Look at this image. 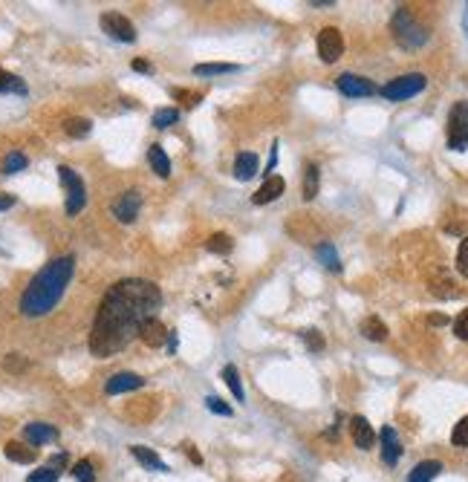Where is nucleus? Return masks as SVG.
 <instances>
[{"mask_svg":"<svg viewBox=\"0 0 468 482\" xmlns=\"http://www.w3.org/2000/svg\"><path fill=\"white\" fill-rule=\"evenodd\" d=\"M148 162H150V168H154V173L159 179H168L171 176V159L162 150V145H150L148 147Z\"/></svg>","mask_w":468,"mask_h":482,"instance_id":"obj_17","label":"nucleus"},{"mask_svg":"<svg viewBox=\"0 0 468 482\" xmlns=\"http://www.w3.org/2000/svg\"><path fill=\"white\" fill-rule=\"evenodd\" d=\"M457 272L468 280V237H463L460 249H457Z\"/></svg>","mask_w":468,"mask_h":482,"instance_id":"obj_36","label":"nucleus"},{"mask_svg":"<svg viewBox=\"0 0 468 482\" xmlns=\"http://www.w3.org/2000/svg\"><path fill=\"white\" fill-rule=\"evenodd\" d=\"M301 338L307 341V347H309L312 352H321V350H324V335L318 333V329H304V333H301Z\"/></svg>","mask_w":468,"mask_h":482,"instance_id":"obj_35","label":"nucleus"},{"mask_svg":"<svg viewBox=\"0 0 468 482\" xmlns=\"http://www.w3.org/2000/svg\"><path fill=\"white\" fill-rule=\"evenodd\" d=\"M362 335L370 338V341H384L388 338V326H384L376 315H370V318L362 321Z\"/></svg>","mask_w":468,"mask_h":482,"instance_id":"obj_23","label":"nucleus"},{"mask_svg":"<svg viewBox=\"0 0 468 482\" xmlns=\"http://www.w3.org/2000/svg\"><path fill=\"white\" fill-rule=\"evenodd\" d=\"M425 84H428V78H425L422 73H408V75L393 78L390 84H384L379 93H382L388 101H405V99H414L417 93H422Z\"/></svg>","mask_w":468,"mask_h":482,"instance_id":"obj_4","label":"nucleus"},{"mask_svg":"<svg viewBox=\"0 0 468 482\" xmlns=\"http://www.w3.org/2000/svg\"><path fill=\"white\" fill-rule=\"evenodd\" d=\"M145 384L142 376H136V373H116V376H110L107 378V396H119V393H130V390H139Z\"/></svg>","mask_w":468,"mask_h":482,"instance_id":"obj_11","label":"nucleus"},{"mask_svg":"<svg viewBox=\"0 0 468 482\" xmlns=\"http://www.w3.org/2000/svg\"><path fill=\"white\" fill-rule=\"evenodd\" d=\"M12 205H15V197H12V194H0V211L12 208Z\"/></svg>","mask_w":468,"mask_h":482,"instance_id":"obj_43","label":"nucleus"},{"mask_svg":"<svg viewBox=\"0 0 468 482\" xmlns=\"http://www.w3.org/2000/svg\"><path fill=\"white\" fill-rule=\"evenodd\" d=\"M133 70H136V73H150L154 67H150L148 61H142V58H136V61H133Z\"/></svg>","mask_w":468,"mask_h":482,"instance_id":"obj_42","label":"nucleus"},{"mask_svg":"<svg viewBox=\"0 0 468 482\" xmlns=\"http://www.w3.org/2000/svg\"><path fill=\"white\" fill-rule=\"evenodd\" d=\"M58 468H52V465H44V468H38V471H32L30 477H26V482H58Z\"/></svg>","mask_w":468,"mask_h":482,"instance_id":"obj_32","label":"nucleus"},{"mask_svg":"<svg viewBox=\"0 0 468 482\" xmlns=\"http://www.w3.org/2000/svg\"><path fill=\"white\" fill-rule=\"evenodd\" d=\"M3 367L9 370V373H21V370L26 367V361H23V358H21L18 352H12V355L3 358Z\"/></svg>","mask_w":468,"mask_h":482,"instance_id":"obj_39","label":"nucleus"},{"mask_svg":"<svg viewBox=\"0 0 468 482\" xmlns=\"http://www.w3.org/2000/svg\"><path fill=\"white\" fill-rule=\"evenodd\" d=\"M139 338L148 344L150 350H159L165 341H168V329L162 326V321L159 318H148L145 324H142V329H139Z\"/></svg>","mask_w":468,"mask_h":482,"instance_id":"obj_13","label":"nucleus"},{"mask_svg":"<svg viewBox=\"0 0 468 482\" xmlns=\"http://www.w3.org/2000/svg\"><path fill=\"white\" fill-rule=\"evenodd\" d=\"M350 431H353V442H355V448L370 450V448L376 445V433H373V428H370V422H367L364 416H353Z\"/></svg>","mask_w":468,"mask_h":482,"instance_id":"obj_15","label":"nucleus"},{"mask_svg":"<svg viewBox=\"0 0 468 482\" xmlns=\"http://www.w3.org/2000/svg\"><path fill=\"white\" fill-rule=\"evenodd\" d=\"M220 73H237L234 64H197L194 75H220Z\"/></svg>","mask_w":468,"mask_h":482,"instance_id":"obj_31","label":"nucleus"},{"mask_svg":"<svg viewBox=\"0 0 468 482\" xmlns=\"http://www.w3.org/2000/svg\"><path fill=\"white\" fill-rule=\"evenodd\" d=\"M165 344H168V352H171V355H176V347H180V338H176V329H174V333H168V341H165Z\"/></svg>","mask_w":468,"mask_h":482,"instance_id":"obj_41","label":"nucleus"},{"mask_svg":"<svg viewBox=\"0 0 468 482\" xmlns=\"http://www.w3.org/2000/svg\"><path fill=\"white\" fill-rule=\"evenodd\" d=\"M139 208H142V194H139V191H125V194L113 202V217L119 219V223H136Z\"/></svg>","mask_w":468,"mask_h":482,"instance_id":"obj_10","label":"nucleus"},{"mask_svg":"<svg viewBox=\"0 0 468 482\" xmlns=\"http://www.w3.org/2000/svg\"><path fill=\"white\" fill-rule=\"evenodd\" d=\"M283 191H286V182H283L281 176H266V182L252 194V202H255V205L274 202V200H278V197L283 194Z\"/></svg>","mask_w":468,"mask_h":482,"instance_id":"obj_12","label":"nucleus"},{"mask_svg":"<svg viewBox=\"0 0 468 482\" xmlns=\"http://www.w3.org/2000/svg\"><path fill=\"white\" fill-rule=\"evenodd\" d=\"M318 55L324 64H336L344 55V38L336 26H324L318 32Z\"/></svg>","mask_w":468,"mask_h":482,"instance_id":"obj_8","label":"nucleus"},{"mask_svg":"<svg viewBox=\"0 0 468 482\" xmlns=\"http://www.w3.org/2000/svg\"><path fill=\"white\" fill-rule=\"evenodd\" d=\"M439 471H443V462L425 459V462H419L414 471L408 474V482H434V479L439 477Z\"/></svg>","mask_w":468,"mask_h":482,"instance_id":"obj_19","label":"nucleus"},{"mask_svg":"<svg viewBox=\"0 0 468 482\" xmlns=\"http://www.w3.org/2000/svg\"><path fill=\"white\" fill-rule=\"evenodd\" d=\"M205 249L214 252V254H229L234 249V240L229 237V234H211L209 243H205Z\"/></svg>","mask_w":468,"mask_h":482,"instance_id":"obj_29","label":"nucleus"},{"mask_svg":"<svg viewBox=\"0 0 468 482\" xmlns=\"http://www.w3.org/2000/svg\"><path fill=\"white\" fill-rule=\"evenodd\" d=\"M26 165H30V159H26L21 150H12V154H6V159H3L0 168H3V173H18V171L26 168Z\"/></svg>","mask_w":468,"mask_h":482,"instance_id":"obj_30","label":"nucleus"},{"mask_svg":"<svg viewBox=\"0 0 468 482\" xmlns=\"http://www.w3.org/2000/svg\"><path fill=\"white\" fill-rule=\"evenodd\" d=\"M205 407H209L211 413H217V416H231V407L223 402V398H217V396L205 398Z\"/></svg>","mask_w":468,"mask_h":482,"instance_id":"obj_37","label":"nucleus"},{"mask_svg":"<svg viewBox=\"0 0 468 482\" xmlns=\"http://www.w3.org/2000/svg\"><path fill=\"white\" fill-rule=\"evenodd\" d=\"M171 95H174V99H185V104H197L200 101L197 93H188V90H180V87H174Z\"/></svg>","mask_w":468,"mask_h":482,"instance_id":"obj_40","label":"nucleus"},{"mask_svg":"<svg viewBox=\"0 0 468 482\" xmlns=\"http://www.w3.org/2000/svg\"><path fill=\"white\" fill-rule=\"evenodd\" d=\"M90 130H93V121L90 119H67L64 121V133L73 136V139H84Z\"/></svg>","mask_w":468,"mask_h":482,"instance_id":"obj_26","label":"nucleus"},{"mask_svg":"<svg viewBox=\"0 0 468 482\" xmlns=\"http://www.w3.org/2000/svg\"><path fill=\"white\" fill-rule=\"evenodd\" d=\"M176 121H180V110H176V107H162V110L154 113V128H159V130L176 125Z\"/></svg>","mask_w":468,"mask_h":482,"instance_id":"obj_27","label":"nucleus"},{"mask_svg":"<svg viewBox=\"0 0 468 482\" xmlns=\"http://www.w3.org/2000/svg\"><path fill=\"white\" fill-rule=\"evenodd\" d=\"M318 182H321L318 165H307V171H304V200H315V194H318Z\"/></svg>","mask_w":468,"mask_h":482,"instance_id":"obj_24","label":"nucleus"},{"mask_svg":"<svg viewBox=\"0 0 468 482\" xmlns=\"http://www.w3.org/2000/svg\"><path fill=\"white\" fill-rule=\"evenodd\" d=\"M451 442L457 448H468V416H463L457 424H454V433H451Z\"/></svg>","mask_w":468,"mask_h":482,"instance_id":"obj_34","label":"nucleus"},{"mask_svg":"<svg viewBox=\"0 0 468 482\" xmlns=\"http://www.w3.org/2000/svg\"><path fill=\"white\" fill-rule=\"evenodd\" d=\"M448 147L465 150L468 147V104H457L448 119Z\"/></svg>","mask_w":468,"mask_h":482,"instance_id":"obj_6","label":"nucleus"},{"mask_svg":"<svg viewBox=\"0 0 468 482\" xmlns=\"http://www.w3.org/2000/svg\"><path fill=\"white\" fill-rule=\"evenodd\" d=\"M3 453H6V459L21 462V465H32L38 459V450L30 448V445H23V442H6Z\"/></svg>","mask_w":468,"mask_h":482,"instance_id":"obj_18","label":"nucleus"},{"mask_svg":"<svg viewBox=\"0 0 468 482\" xmlns=\"http://www.w3.org/2000/svg\"><path fill=\"white\" fill-rule=\"evenodd\" d=\"M454 335H457L460 341H468V309H463L460 318L454 321Z\"/></svg>","mask_w":468,"mask_h":482,"instance_id":"obj_38","label":"nucleus"},{"mask_svg":"<svg viewBox=\"0 0 468 482\" xmlns=\"http://www.w3.org/2000/svg\"><path fill=\"white\" fill-rule=\"evenodd\" d=\"M185 450H188V457H191V462H194V465H202V457H200V453H197L194 448H191V445H185Z\"/></svg>","mask_w":468,"mask_h":482,"instance_id":"obj_44","label":"nucleus"},{"mask_svg":"<svg viewBox=\"0 0 468 482\" xmlns=\"http://www.w3.org/2000/svg\"><path fill=\"white\" fill-rule=\"evenodd\" d=\"M159 306L162 292L156 283L142 278H125L113 283L95 312L90 329V352L99 358L121 352L133 338H139V329L148 318H156Z\"/></svg>","mask_w":468,"mask_h":482,"instance_id":"obj_1","label":"nucleus"},{"mask_svg":"<svg viewBox=\"0 0 468 482\" xmlns=\"http://www.w3.org/2000/svg\"><path fill=\"white\" fill-rule=\"evenodd\" d=\"M434 326H445L448 324V318H445V315H431V318H428Z\"/></svg>","mask_w":468,"mask_h":482,"instance_id":"obj_45","label":"nucleus"},{"mask_svg":"<svg viewBox=\"0 0 468 482\" xmlns=\"http://www.w3.org/2000/svg\"><path fill=\"white\" fill-rule=\"evenodd\" d=\"M390 29H393V38L399 40V47H405V49H419L428 44V29L410 15L408 9H399L393 21H390Z\"/></svg>","mask_w":468,"mask_h":482,"instance_id":"obj_3","label":"nucleus"},{"mask_svg":"<svg viewBox=\"0 0 468 482\" xmlns=\"http://www.w3.org/2000/svg\"><path fill=\"white\" fill-rule=\"evenodd\" d=\"M223 378H226V384H229L231 396L237 398V402H243L246 393H243V384H240V373H237V367H234V364H226V367H223Z\"/></svg>","mask_w":468,"mask_h":482,"instance_id":"obj_25","label":"nucleus"},{"mask_svg":"<svg viewBox=\"0 0 468 482\" xmlns=\"http://www.w3.org/2000/svg\"><path fill=\"white\" fill-rule=\"evenodd\" d=\"M73 272H75V257L73 254L49 260V263L30 280V286L23 289L21 312L26 315V318H44V315H49L55 306H58V300L64 298L67 286H70V280H73Z\"/></svg>","mask_w":468,"mask_h":482,"instance_id":"obj_2","label":"nucleus"},{"mask_svg":"<svg viewBox=\"0 0 468 482\" xmlns=\"http://www.w3.org/2000/svg\"><path fill=\"white\" fill-rule=\"evenodd\" d=\"M58 176H61V185L67 188V214L75 217V214L87 205L84 179H81V176L70 168V165H61V168H58Z\"/></svg>","mask_w":468,"mask_h":482,"instance_id":"obj_5","label":"nucleus"},{"mask_svg":"<svg viewBox=\"0 0 468 482\" xmlns=\"http://www.w3.org/2000/svg\"><path fill=\"white\" fill-rule=\"evenodd\" d=\"M73 477L78 482H95V471H93V462L90 459H81L73 465Z\"/></svg>","mask_w":468,"mask_h":482,"instance_id":"obj_33","label":"nucleus"},{"mask_svg":"<svg viewBox=\"0 0 468 482\" xmlns=\"http://www.w3.org/2000/svg\"><path fill=\"white\" fill-rule=\"evenodd\" d=\"M130 453L136 457V462L145 465V468H150V471H168V465H165V462L156 457V453L150 450V448H145V445H133Z\"/></svg>","mask_w":468,"mask_h":482,"instance_id":"obj_21","label":"nucleus"},{"mask_svg":"<svg viewBox=\"0 0 468 482\" xmlns=\"http://www.w3.org/2000/svg\"><path fill=\"white\" fill-rule=\"evenodd\" d=\"M315 257L321 260V263L329 269V272H341V260H338V252L333 243H318V249H315Z\"/></svg>","mask_w":468,"mask_h":482,"instance_id":"obj_22","label":"nucleus"},{"mask_svg":"<svg viewBox=\"0 0 468 482\" xmlns=\"http://www.w3.org/2000/svg\"><path fill=\"white\" fill-rule=\"evenodd\" d=\"M399 457H402V442H399L396 431L388 424V428H382V459L388 465H396Z\"/></svg>","mask_w":468,"mask_h":482,"instance_id":"obj_16","label":"nucleus"},{"mask_svg":"<svg viewBox=\"0 0 468 482\" xmlns=\"http://www.w3.org/2000/svg\"><path fill=\"white\" fill-rule=\"evenodd\" d=\"M102 29L110 38L121 40V44H133V40H136V26L125 15H119V12H104V15H102Z\"/></svg>","mask_w":468,"mask_h":482,"instance_id":"obj_7","label":"nucleus"},{"mask_svg":"<svg viewBox=\"0 0 468 482\" xmlns=\"http://www.w3.org/2000/svg\"><path fill=\"white\" fill-rule=\"evenodd\" d=\"M257 173V154H237V159H234V176L240 179V182H246V179H252Z\"/></svg>","mask_w":468,"mask_h":482,"instance_id":"obj_20","label":"nucleus"},{"mask_svg":"<svg viewBox=\"0 0 468 482\" xmlns=\"http://www.w3.org/2000/svg\"><path fill=\"white\" fill-rule=\"evenodd\" d=\"M336 87H338V93L350 95V99H362V95H373V93H379V87L373 84V81H370V78H362V75H355V73H344V75H338Z\"/></svg>","mask_w":468,"mask_h":482,"instance_id":"obj_9","label":"nucleus"},{"mask_svg":"<svg viewBox=\"0 0 468 482\" xmlns=\"http://www.w3.org/2000/svg\"><path fill=\"white\" fill-rule=\"evenodd\" d=\"M463 23H465V32H468V3H465V12H463Z\"/></svg>","mask_w":468,"mask_h":482,"instance_id":"obj_46","label":"nucleus"},{"mask_svg":"<svg viewBox=\"0 0 468 482\" xmlns=\"http://www.w3.org/2000/svg\"><path fill=\"white\" fill-rule=\"evenodd\" d=\"M23 436H26L30 445H47V442H55V439H58V431L47 422H30L23 428Z\"/></svg>","mask_w":468,"mask_h":482,"instance_id":"obj_14","label":"nucleus"},{"mask_svg":"<svg viewBox=\"0 0 468 482\" xmlns=\"http://www.w3.org/2000/svg\"><path fill=\"white\" fill-rule=\"evenodd\" d=\"M0 93H18V95H26V84L18 78V75H12L6 70H0Z\"/></svg>","mask_w":468,"mask_h":482,"instance_id":"obj_28","label":"nucleus"}]
</instances>
